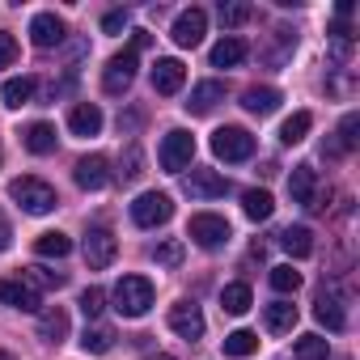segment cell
I'll use <instances>...</instances> for the list:
<instances>
[{"label": "cell", "mask_w": 360, "mask_h": 360, "mask_svg": "<svg viewBox=\"0 0 360 360\" xmlns=\"http://www.w3.org/2000/svg\"><path fill=\"white\" fill-rule=\"evenodd\" d=\"M9 195L18 200V208L22 212H30V217H47V212H56V204H60V195H56V187L51 183H43V178H13L9 183Z\"/></svg>", "instance_id": "obj_1"}, {"label": "cell", "mask_w": 360, "mask_h": 360, "mask_svg": "<svg viewBox=\"0 0 360 360\" xmlns=\"http://www.w3.org/2000/svg\"><path fill=\"white\" fill-rule=\"evenodd\" d=\"M110 301H115V309H119L123 318H144V314L153 309V284H148L144 276H123V280L115 284Z\"/></svg>", "instance_id": "obj_2"}, {"label": "cell", "mask_w": 360, "mask_h": 360, "mask_svg": "<svg viewBox=\"0 0 360 360\" xmlns=\"http://www.w3.org/2000/svg\"><path fill=\"white\" fill-rule=\"evenodd\" d=\"M187 238H191L195 246H204V250H217V246H225V242L233 238V229H229V221L217 217V212H195L191 225H187Z\"/></svg>", "instance_id": "obj_3"}, {"label": "cell", "mask_w": 360, "mask_h": 360, "mask_svg": "<svg viewBox=\"0 0 360 360\" xmlns=\"http://www.w3.org/2000/svg\"><path fill=\"white\" fill-rule=\"evenodd\" d=\"M212 153L221 161H250L255 157V136L246 127H217L212 131Z\"/></svg>", "instance_id": "obj_4"}, {"label": "cell", "mask_w": 360, "mask_h": 360, "mask_svg": "<svg viewBox=\"0 0 360 360\" xmlns=\"http://www.w3.org/2000/svg\"><path fill=\"white\" fill-rule=\"evenodd\" d=\"M174 217V200L165 195V191H144V195H136V204H131V221L140 225V229H157V225H165Z\"/></svg>", "instance_id": "obj_5"}, {"label": "cell", "mask_w": 360, "mask_h": 360, "mask_svg": "<svg viewBox=\"0 0 360 360\" xmlns=\"http://www.w3.org/2000/svg\"><path fill=\"white\" fill-rule=\"evenodd\" d=\"M195 157V136L183 131V127H174L165 140H161V169L165 174H183Z\"/></svg>", "instance_id": "obj_6"}, {"label": "cell", "mask_w": 360, "mask_h": 360, "mask_svg": "<svg viewBox=\"0 0 360 360\" xmlns=\"http://www.w3.org/2000/svg\"><path fill=\"white\" fill-rule=\"evenodd\" d=\"M131 81H136V51L127 47V51L110 56V64H106V72H102V89L119 98V94L131 89Z\"/></svg>", "instance_id": "obj_7"}, {"label": "cell", "mask_w": 360, "mask_h": 360, "mask_svg": "<svg viewBox=\"0 0 360 360\" xmlns=\"http://www.w3.org/2000/svg\"><path fill=\"white\" fill-rule=\"evenodd\" d=\"M169 330L183 335L187 343L204 339V314H200V305H195V301H178V305H169Z\"/></svg>", "instance_id": "obj_8"}, {"label": "cell", "mask_w": 360, "mask_h": 360, "mask_svg": "<svg viewBox=\"0 0 360 360\" xmlns=\"http://www.w3.org/2000/svg\"><path fill=\"white\" fill-rule=\"evenodd\" d=\"M115 255H119V238H115L110 229H89V233H85V263H89L94 271L110 267Z\"/></svg>", "instance_id": "obj_9"}, {"label": "cell", "mask_w": 360, "mask_h": 360, "mask_svg": "<svg viewBox=\"0 0 360 360\" xmlns=\"http://www.w3.org/2000/svg\"><path fill=\"white\" fill-rule=\"evenodd\" d=\"M183 187H187L191 200H221L229 191V178H221L217 169H191L183 178Z\"/></svg>", "instance_id": "obj_10"}, {"label": "cell", "mask_w": 360, "mask_h": 360, "mask_svg": "<svg viewBox=\"0 0 360 360\" xmlns=\"http://www.w3.org/2000/svg\"><path fill=\"white\" fill-rule=\"evenodd\" d=\"M204 30H208V13H204V9H187V13H178L169 39H174L178 47H200V43H204Z\"/></svg>", "instance_id": "obj_11"}, {"label": "cell", "mask_w": 360, "mask_h": 360, "mask_svg": "<svg viewBox=\"0 0 360 360\" xmlns=\"http://www.w3.org/2000/svg\"><path fill=\"white\" fill-rule=\"evenodd\" d=\"M0 301H5L9 309H22V314H39L43 309V297L18 276V280H0Z\"/></svg>", "instance_id": "obj_12"}, {"label": "cell", "mask_w": 360, "mask_h": 360, "mask_svg": "<svg viewBox=\"0 0 360 360\" xmlns=\"http://www.w3.org/2000/svg\"><path fill=\"white\" fill-rule=\"evenodd\" d=\"M72 178H77V187L81 191H102L106 183H110V161L106 157H81L77 161V169H72Z\"/></svg>", "instance_id": "obj_13"}, {"label": "cell", "mask_w": 360, "mask_h": 360, "mask_svg": "<svg viewBox=\"0 0 360 360\" xmlns=\"http://www.w3.org/2000/svg\"><path fill=\"white\" fill-rule=\"evenodd\" d=\"M183 81H187V64L183 60H157L153 64V89L157 94H178V89H183Z\"/></svg>", "instance_id": "obj_14"}, {"label": "cell", "mask_w": 360, "mask_h": 360, "mask_svg": "<svg viewBox=\"0 0 360 360\" xmlns=\"http://www.w3.org/2000/svg\"><path fill=\"white\" fill-rule=\"evenodd\" d=\"M30 43L43 47V51H47V47H60V43H64V22H60L56 13H34V18H30Z\"/></svg>", "instance_id": "obj_15"}, {"label": "cell", "mask_w": 360, "mask_h": 360, "mask_svg": "<svg viewBox=\"0 0 360 360\" xmlns=\"http://www.w3.org/2000/svg\"><path fill=\"white\" fill-rule=\"evenodd\" d=\"M221 102H225V85H221V81H200V85L191 89V98H187L183 106H187L191 115H212V110H217Z\"/></svg>", "instance_id": "obj_16"}, {"label": "cell", "mask_w": 360, "mask_h": 360, "mask_svg": "<svg viewBox=\"0 0 360 360\" xmlns=\"http://www.w3.org/2000/svg\"><path fill=\"white\" fill-rule=\"evenodd\" d=\"M288 191H292V204H305V208H314V191H318L314 165H292V174H288Z\"/></svg>", "instance_id": "obj_17"}, {"label": "cell", "mask_w": 360, "mask_h": 360, "mask_svg": "<svg viewBox=\"0 0 360 360\" xmlns=\"http://www.w3.org/2000/svg\"><path fill=\"white\" fill-rule=\"evenodd\" d=\"M314 318L326 326V330H343L347 326V314H343V305H339V297L335 292H318V301H314Z\"/></svg>", "instance_id": "obj_18"}, {"label": "cell", "mask_w": 360, "mask_h": 360, "mask_svg": "<svg viewBox=\"0 0 360 360\" xmlns=\"http://www.w3.org/2000/svg\"><path fill=\"white\" fill-rule=\"evenodd\" d=\"M39 339H47V343H64L68 339V314L60 305L39 309Z\"/></svg>", "instance_id": "obj_19"}, {"label": "cell", "mask_w": 360, "mask_h": 360, "mask_svg": "<svg viewBox=\"0 0 360 360\" xmlns=\"http://www.w3.org/2000/svg\"><path fill=\"white\" fill-rule=\"evenodd\" d=\"M34 89H39V81H34V77H9L5 85H0V102H5L9 110H18V106H30Z\"/></svg>", "instance_id": "obj_20"}, {"label": "cell", "mask_w": 360, "mask_h": 360, "mask_svg": "<svg viewBox=\"0 0 360 360\" xmlns=\"http://www.w3.org/2000/svg\"><path fill=\"white\" fill-rule=\"evenodd\" d=\"M68 131H72V136H98V131H102V110H98L94 102L72 106V115H68Z\"/></svg>", "instance_id": "obj_21"}, {"label": "cell", "mask_w": 360, "mask_h": 360, "mask_svg": "<svg viewBox=\"0 0 360 360\" xmlns=\"http://www.w3.org/2000/svg\"><path fill=\"white\" fill-rule=\"evenodd\" d=\"M263 322H267L271 335H288V330L297 326V305H292V301H271V305L263 309Z\"/></svg>", "instance_id": "obj_22"}, {"label": "cell", "mask_w": 360, "mask_h": 360, "mask_svg": "<svg viewBox=\"0 0 360 360\" xmlns=\"http://www.w3.org/2000/svg\"><path fill=\"white\" fill-rule=\"evenodd\" d=\"M246 60V43L238 34H225L217 47H212V68H238Z\"/></svg>", "instance_id": "obj_23"}, {"label": "cell", "mask_w": 360, "mask_h": 360, "mask_svg": "<svg viewBox=\"0 0 360 360\" xmlns=\"http://www.w3.org/2000/svg\"><path fill=\"white\" fill-rule=\"evenodd\" d=\"M242 106H246L250 115H271V110L280 106V89H271V85H250V89L242 94Z\"/></svg>", "instance_id": "obj_24"}, {"label": "cell", "mask_w": 360, "mask_h": 360, "mask_svg": "<svg viewBox=\"0 0 360 360\" xmlns=\"http://www.w3.org/2000/svg\"><path fill=\"white\" fill-rule=\"evenodd\" d=\"M22 144H26L34 157H47V153H56V127H51V123H30V127L22 131Z\"/></svg>", "instance_id": "obj_25"}, {"label": "cell", "mask_w": 360, "mask_h": 360, "mask_svg": "<svg viewBox=\"0 0 360 360\" xmlns=\"http://www.w3.org/2000/svg\"><path fill=\"white\" fill-rule=\"evenodd\" d=\"M280 246H284L292 259H309V255H314V233H309L305 225H288V229L280 233Z\"/></svg>", "instance_id": "obj_26"}, {"label": "cell", "mask_w": 360, "mask_h": 360, "mask_svg": "<svg viewBox=\"0 0 360 360\" xmlns=\"http://www.w3.org/2000/svg\"><path fill=\"white\" fill-rule=\"evenodd\" d=\"M250 305H255L250 284H225V288H221V309H225V314H233V318H238V314H246Z\"/></svg>", "instance_id": "obj_27"}, {"label": "cell", "mask_w": 360, "mask_h": 360, "mask_svg": "<svg viewBox=\"0 0 360 360\" xmlns=\"http://www.w3.org/2000/svg\"><path fill=\"white\" fill-rule=\"evenodd\" d=\"M309 127H314V115H309V110H297V115H288V119H284L280 140H284V144H301V140L309 136Z\"/></svg>", "instance_id": "obj_28"}, {"label": "cell", "mask_w": 360, "mask_h": 360, "mask_svg": "<svg viewBox=\"0 0 360 360\" xmlns=\"http://www.w3.org/2000/svg\"><path fill=\"white\" fill-rule=\"evenodd\" d=\"M68 250H72V238L60 233V229H56V233H43V238L34 242V255H39V259H64Z\"/></svg>", "instance_id": "obj_29"}, {"label": "cell", "mask_w": 360, "mask_h": 360, "mask_svg": "<svg viewBox=\"0 0 360 360\" xmlns=\"http://www.w3.org/2000/svg\"><path fill=\"white\" fill-rule=\"evenodd\" d=\"M356 127H360V115H343V123H339V140L326 144V153H330V157L352 153V148H356Z\"/></svg>", "instance_id": "obj_30"}, {"label": "cell", "mask_w": 360, "mask_h": 360, "mask_svg": "<svg viewBox=\"0 0 360 360\" xmlns=\"http://www.w3.org/2000/svg\"><path fill=\"white\" fill-rule=\"evenodd\" d=\"M115 347V335L106 330V326H85V335H81V352H89V356H106Z\"/></svg>", "instance_id": "obj_31"}, {"label": "cell", "mask_w": 360, "mask_h": 360, "mask_svg": "<svg viewBox=\"0 0 360 360\" xmlns=\"http://www.w3.org/2000/svg\"><path fill=\"white\" fill-rule=\"evenodd\" d=\"M255 352H259V335L255 330H229L225 335V356L242 360V356H255Z\"/></svg>", "instance_id": "obj_32"}, {"label": "cell", "mask_w": 360, "mask_h": 360, "mask_svg": "<svg viewBox=\"0 0 360 360\" xmlns=\"http://www.w3.org/2000/svg\"><path fill=\"white\" fill-rule=\"evenodd\" d=\"M242 208H246L250 221H267V217L276 212V200H271L267 191H246V195H242Z\"/></svg>", "instance_id": "obj_33"}, {"label": "cell", "mask_w": 360, "mask_h": 360, "mask_svg": "<svg viewBox=\"0 0 360 360\" xmlns=\"http://www.w3.org/2000/svg\"><path fill=\"white\" fill-rule=\"evenodd\" d=\"M297 360H330V343L322 335H301L297 339Z\"/></svg>", "instance_id": "obj_34"}, {"label": "cell", "mask_w": 360, "mask_h": 360, "mask_svg": "<svg viewBox=\"0 0 360 360\" xmlns=\"http://www.w3.org/2000/svg\"><path fill=\"white\" fill-rule=\"evenodd\" d=\"M267 280H271V288H276L280 297H288V292H297V288H301V271H292L288 263H284V267H271V276H267Z\"/></svg>", "instance_id": "obj_35"}, {"label": "cell", "mask_w": 360, "mask_h": 360, "mask_svg": "<svg viewBox=\"0 0 360 360\" xmlns=\"http://www.w3.org/2000/svg\"><path fill=\"white\" fill-rule=\"evenodd\" d=\"M22 280H26L34 292H39V288H60V284H64V276H60V271H47V267H26Z\"/></svg>", "instance_id": "obj_36"}, {"label": "cell", "mask_w": 360, "mask_h": 360, "mask_svg": "<svg viewBox=\"0 0 360 360\" xmlns=\"http://www.w3.org/2000/svg\"><path fill=\"white\" fill-rule=\"evenodd\" d=\"M153 259H157L161 267H178V263H183V242H174V238L161 242V246L153 250Z\"/></svg>", "instance_id": "obj_37"}, {"label": "cell", "mask_w": 360, "mask_h": 360, "mask_svg": "<svg viewBox=\"0 0 360 360\" xmlns=\"http://www.w3.org/2000/svg\"><path fill=\"white\" fill-rule=\"evenodd\" d=\"M217 13H221V26H242V22H250L255 9H250V5H225V0H221Z\"/></svg>", "instance_id": "obj_38"}, {"label": "cell", "mask_w": 360, "mask_h": 360, "mask_svg": "<svg viewBox=\"0 0 360 360\" xmlns=\"http://www.w3.org/2000/svg\"><path fill=\"white\" fill-rule=\"evenodd\" d=\"M102 309H106V292H102V288H85V292H81V314H85V318H98Z\"/></svg>", "instance_id": "obj_39"}, {"label": "cell", "mask_w": 360, "mask_h": 360, "mask_svg": "<svg viewBox=\"0 0 360 360\" xmlns=\"http://www.w3.org/2000/svg\"><path fill=\"white\" fill-rule=\"evenodd\" d=\"M13 60H18V39L9 30H0V68H13Z\"/></svg>", "instance_id": "obj_40"}, {"label": "cell", "mask_w": 360, "mask_h": 360, "mask_svg": "<svg viewBox=\"0 0 360 360\" xmlns=\"http://www.w3.org/2000/svg\"><path fill=\"white\" fill-rule=\"evenodd\" d=\"M102 30H106V34H123V30H127V13H123V9H110V13L102 18Z\"/></svg>", "instance_id": "obj_41"}, {"label": "cell", "mask_w": 360, "mask_h": 360, "mask_svg": "<svg viewBox=\"0 0 360 360\" xmlns=\"http://www.w3.org/2000/svg\"><path fill=\"white\" fill-rule=\"evenodd\" d=\"M136 174H140V153L131 148V153H127V169H123V178H136Z\"/></svg>", "instance_id": "obj_42"}, {"label": "cell", "mask_w": 360, "mask_h": 360, "mask_svg": "<svg viewBox=\"0 0 360 360\" xmlns=\"http://www.w3.org/2000/svg\"><path fill=\"white\" fill-rule=\"evenodd\" d=\"M9 238H13V229H9L5 217H0V250H9Z\"/></svg>", "instance_id": "obj_43"}, {"label": "cell", "mask_w": 360, "mask_h": 360, "mask_svg": "<svg viewBox=\"0 0 360 360\" xmlns=\"http://www.w3.org/2000/svg\"><path fill=\"white\" fill-rule=\"evenodd\" d=\"M0 360H13V356H9V352H0Z\"/></svg>", "instance_id": "obj_44"}, {"label": "cell", "mask_w": 360, "mask_h": 360, "mask_svg": "<svg viewBox=\"0 0 360 360\" xmlns=\"http://www.w3.org/2000/svg\"><path fill=\"white\" fill-rule=\"evenodd\" d=\"M153 360H174V356H153Z\"/></svg>", "instance_id": "obj_45"}, {"label": "cell", "mask_w": 360, "mask_h": 360, "mask_svg": "<svg viewBox=\"0 0 360 360\" xmlns=\"http://www.w3.org/2000/svg\"><path fill=\"white\" fill-rule=\"evenodd\" d=\"M0 161H5V153H0Z\"/></svg>", "instance_id": "obj_46"}]
</instances>
